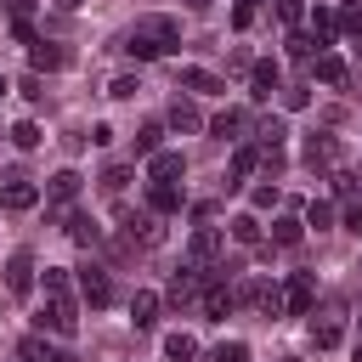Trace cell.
I'll list each match as a JSON object with an SVG mask.
<instances>
[{
  "mask_svg": "<svg viewBox=\"0 0 362 362\" xmlns=\"http://www.w3.org/2000/svg\"><path fill=\"white\" fill-rule=\"evenodd\" d=\"M130 34H136V40H147V45H158V57L181 45V23H175V17H164V11H153V17H136V28H130Z\"/></svg>",
  "mask_w": 362,
  "mask_h": 362,
  "instance_id": "obj_1",
  "label": "cell"
},
{
  "mask_svg": "<svg viewBox=\"0 0 362 362\" xmlns=\"http://www.w3.org/2000/svg\"><path fill=\"white\" fill-rule=\"evenodd\" d=\"M40 328H51V334H74V328H79V305H74L68 294H45V305H40Z\"/></svg>",
  "mask_w": 362,
  "mask_h": 362,
  "instance_id": "obj_2",
  "label": "cell"
},
{
  "mask_svg": "<svg viewBox=\"0 0 362 362\" xmlns=\"http://www.w3.org/2000/svg\"><path fill=\"white\" fill-rule=\"evenodd\" d=\"M311 300H317V277H311V272H294V277L283 283V311H288V317H305Z\"/></svg>",
  "mask_w": 362,
  "mask_h": 362,
  "instance_id": "obj_3",
  "label": "cell"
},
{
  "mask_svg": "<svg viewBox=\"0 0 362 362\" xmlns=\"http://www.w3.org/2000/svg\"><path fill=\"white\" fill-rule=\"evenodd\" d=\"M40 204V187L28 181V175H11L6 187H0V209H11V215H23V209H34Z\"/></svg>",
  "mask_w": 362,
  "mask_h": 362,
  "instance_id": "obj_4",
  "label": "cell"
},
{
  "mask_svg": "<svg viewBox=\"0 0 362 362\" xmlns=\"http://www.w3.org/2000/svg\"><path fill=\"white\" fill-rule=\"evenodd\" d=\"M124 238L141 243V249H153V243H164V226H158L153 209H136V215H124Z\"/></svg>",
  "mask_w": 362,
  "mask_h": 362,
  "instance_id": "obj_5",
  "label": "cell"
},
{
  "mask_svg": "<svg viewBox=\"0 0 362 362\" xmlns=\"http://www.w3.org/2000/svg\"><path fill=\"white\" fill-rule=\"evenodd\" d=\"M277 85H283V68H277L272 57H260V62H249V96H255V102H266V96L277 90Z\"/></svg>",
  "mask_w": 362,
  "mask_h": 362,
  "instance_id": "obj_6",
  "label": "cell"
},
{
  "mask_svg": "<svg viewBox=\"0 0 362 362\" xmlns=\"http://www.w3.org/2000/svg\"><path fill=\"white\" fill-rule=\"evenodd\" d=\"M74 198H79V170H57V175L45 181V204H51V209L62 215V209H68Z\"/></svg>",
  "mask_w": 362,
  "mask_h": 362,
  "instance_id": "obj_7",
  "label": "cell"
},
{
  "mask_svg": "<svg viewBox=\"0 0 362 362\" xmlns=\"http://www.w3.org/2000/svg\"><path fill=\"white\" fill-rule=\"evenodd\" d=\"M6 288L23 300V294H34V255L28 249H17L11 260H6Z\"/></svg>",
  "mask_w": 362,
  "mask_h": 362,
  "instance_id": "obj_8",
  "label": "cell"
},
{
  "mask_svg": "<svg viewBox=\"0 0 362 362\" xmlns=\"http://www.w3.org/2000/svg\"><path fill=\"white\" fill-rule=\"evenodd\" d=\"M74 283H79V294H85L90 305H107V300H113V283H107V272H102V266H79V277H74Z\"/></svg>",
  "mask_w": 362,
  "mask_h": 362,
  "instance_id": "obj_9",
  "label": "cell"
},
{
  "mask_svg": "<svg viewBox=\"0 0 362 362\" xmlns=\"http://www.w3.org/2000/svg\"><path fill=\"white\" fill-rule=\"evenodd\" d=\"M334 158H339V136L311 130V136H305V164H311V170H322V164H334Z\"/></svg>",
  "mask_w": 362,
  "mask_h": 362,
  "instance_id": "obj_10",
  "label": "cell"
},
{
  "mask_svg": "<svg viewBox=\"0 0 362 362\" xmlns=\"http://www.w3.org/2000/svg\"><path fill=\"white\" fill-rule=\"evenodd\" d=\"M209 130H215V141H243L249 113H243V107H226V113H215V119H209Z\"/></svg>",
  "mask_w": 362,
  "mask_h": 362,
  "instance_id": "obj_11",
  "label": "cell"
},
{
  "mask_svg": "<svg viewBox=\"0 0 362 362\" xmlns=\"http://www.w3.org/2000/svg\"><path fill=\"white\" fill-rule=\"evenodd\" d=\"M181 175H187V158H181V153H153V158H147V181H170V187H175Z\"/></svg>",
  "mask_w": 362,
  "mask_h": 362,
  "instance_id": "obj_12",
  "label": "cell"
},
{
  "mask_svg": "<svg viewBox=\"0 0 362 362\" xmlns=\"http://www.w3.org/2000/svg\"><path fill=\"white\" fill-rule=\"evenodd\" d=\"M311 345L317 351H334L339 345V305H328L322 317H311Z\"/></svg>",
  "mask_w": 362,
  "mask_h": 362,
  "instance_id": "obj_13",
  "label": "cell"
},
{
  "mask_svg": "<svg viewBox=\"0 0 362 362\" xmlns=\"http://www.w3.org/2000/svg\"><path fill=\"white\" fill-rule=\"evenodd\" d=\"M28 62H34V74H51V68H68V51L51 45V40H34L28 45Z\"/></svg>",
  "mask_w": 362,
  "mask_h": 362,
  "instance_id": "obj_14",
  "label": "cell"
},
{
  "mask_svg": "<svg viewBox=\"0 0 362 362\" xmlns=\"http://www.w3.org/2000/svg\"><path fill=\"white\" fill-rule=\"evenodd\" d=\"M311 74L322 79V85H345L351 74H345V57H334V51H317L311 57Z\"/></svg>",
  "mask_w": 362,
  "mask_h": 362,
  "instance_id": "obj_15",
  "label": "cell"
},
{
  "mask_svg": "<svg viewBox=\"0 0 362 362\" xmlns=\"http://www.w3.org/2000/svg\"><path fill=\"white\" fill-rule=\"evenodd\" d=\"M255 170H260V147H249V141H243V147L232 153V181H226V187L238 192V187H243V181H249Z\"/></svg>",
  "mask_w": 362,
  "mask_h": 362,
  "instance_id": "obj_16",
  "label": "cell"
},
{
  "mask_svg": "<svg viewBox=\"0 0 362 362\" xmlns=\"http://www.w3.org/2000/svg\"><path fill=\"white\" fill-rule=\"evenodd\" d=\"M147 209H153V215H175V209H181V192H175L170 181H147Z\"/></svg>",
  "mask_w": 362,
  "mask_h": 362,
  "instance_id": "obj_17",
  "label": "cell"
},
{
  "mask_svg": "<svg viewBox=\"0 0 362 362\" xmlns=\"http://www.w3.org/2000/svg\"><path fill=\"white\" fill-rule=\"evenodd\" d=\"M130 322H136V328H153V322H158V294H153V288H136V294H130Z\"/></svg>",
  "mask_w": 362,
  "mask_h": 362,
  "instance_id": "obj_18",
  "label": "cell"
},
{
  "mask_svg": "<svg viewBox=\"0 0 362 362\" xmlns=\"http://www.w3.org/2000/svg\"><path fill=\"white\" fill-rule=\"evenodd\" d=\"M198 283H204V272H198V266H187V272H175V277H170V300H175V305H187V300H198Z\"/></svg>",
  "mask_w": 362,
  "mask_h": 362,
  "instance_id": "obj_19",
  "label": "cell"
},
{
  "mask_svg": "<svg viewBox=\"0 0 362 362\" xmlns=\"http://www.w3.org/2000/svg\"><path fill=\"white\" fill-rule=\"evenodd\" d=\"M198 300H204V317H226V311L238 305V294H232L226 283H209V288H204Z\"/></svg>",
  "mask_w": 362,
  "mask_h": 362,
  "instance_id": "obj_20",
  "label": "cell"
},
{
  "mask_svg": "<svg viewBox=\"0 0 362 362\" xmlns=\"http://www.w3.org/2000/svg\"><path fill=\"white\" fill-rule=\"evenodd\" d=\"M23 362H74V356H68V351H57L51 339L28 334V339H23Z\"/></svg>",
  "mask_w": 362,
  "mask_h": 362,
  "instance_id": "obj_21",
  "label": "cell"
},
{
  "mask_svg": "<svg viewBox=\"0 0 362 362\" xmlns=\"http://www.w3.org/2000/svg\"><path fill=\"white\" fill-rule=\"evenodd\" d=\"M334 34H339V11H334V6H317V11H311V40L328 45Z\"/></svg>",
  "mask_w": 362,
  "mask_h": 362,
  "instance_id": "obj_22",
  "label": "cell"
},
{
  "mask_svg": "<svg viewBox=\"0 0 362 362\" xmlns=\"http://www.w3.org/2000/svg\"><path fill=\"white\" fill-rule=\"evenodd\" d=\"M300 238H305V221H294V215H277V221H272V243H277V249H294Z\"/></svg>",
  "mask_w": 362,
  "mask_h": 362,
  "instance_id": "obj_23",
  "label": "cell"
},
{
  "mask_svg": "<svg viewBox=\"0 0 362 362\" xmlns=\"http://www.w3.org/2000/svg\"><path fill=\"white\" fill-rule=\"evenodd\" d=\"M181 85H187V90H198V96H215V90H226V85H221L209 68H181Z\"/></svg>",
  "mask_w": 362,
  "mask_h": 362,
  "instance_id": "obj_24",
  "label": "cell"
},
{
  "mask_svg": "<svg viewBox=\"0 0 362 362\" xmlns=\"http://www.w3.org/2000/svg\"><path fill=\"white\" fill-rule=\"evenodd\" d=\"M317 51H322V45H317L305 28H288V57H294V62H311Z\"/></svg>",
  "mask_w": 362,
  "mask_h": 362,
  "instance_id": "obj_25",
  "label": "cell"
},
{
  "mask_svg": "<svg viewBox=\"0 0 362 362\" xmlns=\"http://www.w3.org/2000/svg\"><path fill=\"white\" fill-rule=\"evenodd\" d=\"M170 124H175V130H198V124H204V113H198L192 102H181V96H175V102H170Z\"/></svg>",
  "mask_w": 362,
  "mask_h": 362,
  "instance_id": "obj_26",
  "label": "cell"
},
{
  "mask_svg": "<svg viewBox=\"0 0 362 362\" xmlns=\"http://www.w3.org/2000/svg\"><path fill=\"white\" fill-rule=\"evenodd\" d=\"M255 305H260L266 317H283V288H277V283H255Z\"/></svg>",
  "mask_w": 362,
  "mask_h": 362,
  "instance_id": "obj_27",
  "label": "cell"
},
{
  "mask_svg": "<svg viewBox=\"0 0 362 362\" xmlns=\"http://www.w3.org/2000/svg\"><path fill=\"white\" fill-rule=\"evenodd\" d=\"M164 356H170V362H192V356H198V339H192V334H170V339H164Z\"/></svg>",
  "mask_w": 362,
  "mask_h": 362,
  "instance_id": "obj_28",
  "label": "cell"
},
{
  "mask_svg": "<svg viewBox=\"0 0 362 362\" xmlns=\"http://www.w3.org/2000/svg\"><path fill=\"white\" fill-rule=\"evenodd\" d=\"M255 136H260V147H283L288 141V119H260Z\"/></svg>",
  "mask_w": 362,
  "mask_h": 362,
  "instance_id": "obj_29",
  "label": "cell"
},
{
  "mask_svg": "<svg viewBox=\"0 0 362 362\" xmlns=\"http://www.w3.org/2000/svg\"><path fill=\"white\" fill-rule=\"evenodd\" d=\"M339 28L362 45V0H345V6H339Z\"/></svg>",
  "mask_w": 362,
  "mask_h": 362,
  "instance_id": "obj_30",
  "label": "cell"
},
{
  "mask_svg": "<svg viewBox=\"0 0 362 362\" xmlns=\"http://www.w3.org/2000/svg\"><path fill=\"white\" fill-rule=\"evenodd\" d=\"M305 226H317V232L334 226V204H328V198H311V204H305Z\"/></svg>",
  "mask_w": 362,
  "mask_h": 362,
  "instance_id": "obj_31",
  "label": "cell"
},
{
  "mask_svg": "<svg viewBox=\"0 0 362 362\" xmlns=\"http://www.w3.org/2000/svg\"><path fill=\"white\" fill-rule=\"evenodd\" d=\"M68 232H74V243H96V238H102V226H96L90 215H68Z\"/></svg>",
  "mask_w": 362,
  "mask_h": 362,
  "instance_id": "obj_32",
  "label": "cell"
},
{
  "mask_svg": "<svg viewBox=\"0 0 362 362\" xmlns=\"http://www.w3.org/2000/svg\"><path fill=\"white\" fill-rule=\"evenodd\" d=\"M204 362H249V345H243V339H226V345H215Z\"/></svg>",
  "mask_w": 362,
  "mask_h": 362,
  "instance_id": "obj_33",
  "label": "cell"
},
{
  "mask_svg": "<svg viewBox=\"0 0 362 362\" xmlns=\"http://www.w3.org/2000/svg\"><path fill=\"white\" fill-rule=\"evenodd\" d=\"M158 136H164V124H141V130H136V153L153 158V153H158Z\"/></svg>",
  "mask_w": 362,
  "mask_h": 362,
  "instance_id": "obj_34",
  "label": "cell"
},
{
  "mask_svg": "<svg viewBox=\"0 0 362 362\" xmlns=\"http://www.w3.org/2000/svg\"><path fill=\"white\" fill-rule=\"evenodd\" d=\"M232 238L238 243H260V221L255 215H232Z\"/></svg>",
  "mask_w": 362,
  "mask_h": 362,
  "instance_id": "obj_35",
  "label": "cell"
},
{
  "mask_svg": "<svg viewBox=\"0 0 362 362\" xmlns=\"http://www.w3.org/2000/svg\"><path fill=\"white\" fill-rule=\"evenodd\" d=\"M11 141H17L23 153H28V147H40V124H34V119H23V124H11Z\"/></svg>",
  "mask_w": 362,
  "mask_h": 362,
  "instance_id": "obj_36",
  "label": "cell"
},
{
  "mask_svg": "<svg viewBox=\"0 0 362 362\" xmlns=\"http://www.w3.org/2000/svg\"><path fill=\"white\" fill-rule=\"evenodd\" d=\"M68 266H45V294H68Z\"/></svg>",
  "mask_w": 362,
  "mask_h": 362,
  "instance_id": "obj_37",
  "label": "cell"
},
{
  "mask_svg": "<svg viewBox=\"0 0 362 362\" xmlns=\"http://www.w3.org/2000/svg\"><path fill=\"white\" fill-rule=\"evenodd\" d=\"M124 181H130L124 164H107V170H102V187H107V192H124Z\"/></svg>",
  "mask_w": 362,
  "mask_h": 362,
  "instance_id": "obj_38",
  "label": "cell"
},
{
  "mask_svg": "<svg viewBox=\"0 0 362 362\" xmlns=\"http://www.w3.org/2000/svg\"><path fill=\"white\" fill-rule=\"evenodd\" d=\"M277 17H283L288 28H300V17H305V0H277Z\"/></svg>",
  "mask_w": 362,
  "mask_h": 362,
  "instance_id": "obj_39",
  "label": "cell"
},
{
  "mask_svg": "<svg viewBox=\"0 0 362 362\" xmlns=\"http://www.w3.org/2000/svg\"><path fill=\"white\" fill-rule=\"evenodd\" d=\"M136 90H141V85H136V79H130V74H119V79H113V85H107V96H119V102H130V96H136Z\"/></svg>",
  "mask_w": 362,
  "mask_h": 362,
  "instance_id": "obj_40",
  "label": "cell"
},
{
  "mask_svg": "<svg viewBox=\"0 0 362 362\" xmlns=\"http://www.w3.org/2000/svg\"><path fill=\"white\" fill-rule=\"evenodd\" d=\"M305 102H311V90H305V85H288V90H283V107H288V113H300Z\"/></svg>",
  "mask_w": 362,
  "mask_h": 362,
  "instance_id": "obj_41",
  "label": "cell"
},
{
  "mask_svg": "<svg viewBox=\"0 0 362 362\" xmlns=\"http://www.w3.org/2000/svg\"><path fill=\"white\" fill-rule=\"evenodd\" d=\"M345 226L362 232V198H345Z\"/></svg>",
  "mask_w": 362,
  "mask_h": 362,
  "instance_id": "obj_42",
  "label": "cell"
},
{
  "mask_svg": "<svg viewBox=\"0 0 362 362\" xmlns=\"http://www.w3.org/2000/svg\"><path fill=\"white\" fill-rule=\"evenodd\" d=\"M249 23H255V6H249V0H243V6H238V11H232V28H238V34H243V28H249Z\"/></svg>",
  "mask_w": 362,
  "mask_h": 362,
  "instance_id": "obj_43",
  "label": "cell"
},
{
  "mask_svg": "<svg viewBox=\"0 0 362 362\" xmlns=\"http://www.w3.org/2000/svg\"><path fill=\"white\" fill-rule=\"evenodd\" d=\"M6 11H11V23H28V11H34V0H6Z\"/></svg>",
  "mask_w": 362,
  "mask_h": 362,
  "instance_id": "obj_44",
  "label": "cell"
},
{
  "mask_svg": "<svg viewBox=\"0 0 362 362\" xmlns=\"http://www.w3.org/2000/svg\"><path fill=\"white\" fill-rule=\"evenodd\" d=\"M17 90H23V96H28V102H40V96H45V90H40V74H28V79H23V85H17Z\"/></svg>",
  "mask_w": 362,
  "mask_h": 362,
  "instance_id": "obj_45",
  "label": "cell"
},
{
  "mask_svg": "<svg viewBox=\"0 0 362 362\" xmlns=\"http://www.w3.org/2000/svg\"><path fill=\"white\" fill-rule=\"evenodd\" d=\"M277 204V187H255V209H272Z\"/></svg>",
  "mask_w": 362,
  "mask_h": 362,
  "instance_id": "obj_46",
  "label": "cell"
},
{
  "mask_svg": "<svg viewBox=\"0 0 362 362\" xmlns=\"http://www.w3.org/2000/svg\"><path fill=\"white\" fill-rule=\"evenodd\" d=\"M209 6H215V0H187V11H209Z\"/></svg>",
  "mask_w": 362,
  "mask_h": 362,
  "instance_id": "obj_47",
  "label": "cell"
},
{
  "mask_svg": "<svg viewBox=\"0 0 362 362\" xmlns=\"http://www.w3.org/2000/svg\"><path fill=\"white\" fill-rule=\"evenodd\" d=\"M57 6H62V11H74V6H79V0H57Z\"/></svg>",
  "mask_w": 362,
  "mask_h": 362,
  "instance_id": "obj_48",
  "label": "cell"
},
{
  "mask_svg": "<svg viewBox=\"0 0 362 362\" xmlns=\"http://www.w3.org/2000/svg\"><path fill=\"white\" fill-rule=\"evenodd\" d=\"M351 362H362V345H356V351H351Z\"/></svg>",
  "mask_w": 362,
  "mask_h": 362,
  "instance_id": "obj_49",
  "label": "cell"
},
{
  "mask_svg": "<svg viewBox=\"0 0 362 362\" xmlns=\"http://www.w3.org/2000/svg\"><path fill=\"white\" fill-rule=\"evenodd\" d=\"M0 96H6V74H0Z\"/></svg>",
  "mask_w": 362,
  "mask_h": 362,
  "instance_id": "obj_50",
  "label": "cell"
},
{
  "mask_svg": "<svg viewBox=\"0 0 362 362\" xmlns=\"http://www.w3.org/2000/svg\"><path fill=\"white\" fill-rule=\"evenodd\" d=\"M0 6H6V0H0Z\"/></svg>",
  "mask_w": 362,
  "mask_h": 362,
  "instance_id": "obj_51",
  "label": "cell"
}]
</instances>
